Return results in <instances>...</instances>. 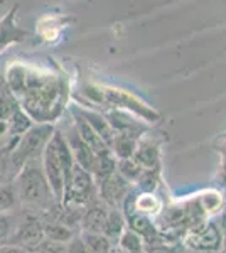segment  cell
Here are the masks:
<instances>
[{"label": "cell", "mask_w": 226, "mask_h": 253, "mask_svg": "<svg viewBox=\"0 0 226 253\" xmlns=\"http://www.w3.org/2000/svg\"><path fill=\"white\" fill-rule=\"evenodd\" d=\"M7 132H9V122L0 120V140H3L7 137Z\"/></svg>", "instance_id": "34"}, {"label": "cell", "mask_w": 226, "mask_h": 253, "mask_svg": "<svg viewBox=\"0 0 226 253\" xmlns=\"http://www.w3.org/2000/svg\"><path fill=\"white\" fill-rule=\"evenodd\" d=\"M96 191L100 199L110 208H120L127 198H129L130 182L123 175L115 170L113 174L106 175L105 179L96 182Z\"/></svg>", "instance_id": "8"}, {"label": "cell", "mask_w": 226, "mask_h": 253, "mask_svg": "<svg viewBox=\"0 0 226 253\" xmlns=\"http://www.w3.org/2000/svg\"><path fill=\"white\" fill-rule=\"evenodd\" d=\"M117 170L129 182H138V179H140V175L143 172V167L134 157H130V159H120V161H117Z\"/></svg>", "instance_id": "25"}, {"label": "cell", "mask_w": 226, "mask_h": 253, "mask_svg": "<svg viewBox=\"0 0 226 253\" xmlns=\"http://www.w3.org/2000/svg\"><path fill=\"white\" fill-rule=\"evenodd\" d=\"M225 172H226V169H225Z\"/></svg>", "instance_id": "39"}, {"label": "cell", "mask_w": 226, "mask_h": 253, "mask_svg": "<svg viewBox=\"0 0 226 253\" xmlns=\"http://www.w3.org/2000/svg\"><path fill=\"white\" fill-rule=\"evenodd\" d=\"M96 181H94L91 172L75 162L68 181L64 182L61 205L68 208H85L96 198Z\"/></svg>", "instance_id": "5"}, {"label": "cell", "mask_w": 226, "mask_h": 253, "mask_svg": "<svg viewBox=\"0 0 226 253\" xmlns=\"http://www.w3.org/2000/svg\"><path fill=\"white\" fill-rule=\"evenodd\" d=\"M134 159L143 169H159V149L150 140H138Z\"/></svg>", "instance_id": "16"}, {"label": "cell", "mask_w": 226, "mask_h": 253, "mask_svg": "<svg viewBox=\"0 0 226 253\" xmlns=\"http://www.w3.org/2000/svg\"><path fill=\"white\" fill-rule=\"evenodd\" d=\"M125 228H127V219H125V216L122 214V211L118 210V208H110L103 235L108 236L110 240H118V236L123 233Z\"/></svg>", "instance_id": "20"}, {"label": "cell", "mask_w": 226, "mask_h": 253, "mask_svg": "<svg viewBox=\"0 0 226 253\" xmlns=\"http://www.w3.org/2000/svg\"><path fill=\"white\" fill-rule=\"evenodd\" d=\"M7 122H9V132H7V135H10V137L24 135V133H26L27 130L36 124V122L32 120V118L29 117L22 108L15 110V112L12 113V117Z\"/></svg>", "instance_id": "22"}, {"label": "cell", "mask_w": 226, "mask_h": 253, "mask_svg": "<svg viewBox=\"0 0 226 253\" xmlns=\"http://www.w3.org/2000/svg\"><path fill=\"white\" fill-rule=\"evenodd\" d=\"M41 162H43L44 174H46L49 187L54 194V199L61 203L64 182L68 181L73 166H75L71 149H69L66 137L61 130H54L52 137L49 138L43 150V156H41Z\"/></svg>", "instance_id": "2"}, {"label": "cell", "mask_w": 226, "mask_h": 253, "mask_svg": "<svg viewBox=\"0 0 226 253\" xmlns=\"http://www.w3.org/2000/svg\"><path fill=\"white\" fill-rule=\"evenodd\" d=\"M110 253H125V252L120 250L118 247H112V250H110Z\"/></svg>", "instance_id": "37"}, {"label": "cell", "mask_w": 226, "mask_h": 253, "mask_svg": "<svg viewBox=\"0 0 226 253\" xmlns=\"http://www.w3.org/2000/svg\"><path fill=\"white\" fill-rule=\"evenodd\" d=\"M34 252H38V253H68V248H66V243L52 242V240L44 238Z\"/></svg>", "instance_id": "29"}, {"label": "cell", "mask_w": 226, "mask_h": 253, "mask_svg": "<svg viewBox=\"0 0 226 253\" xmlns=\"http://www.w3.org/2000/svg\"><path fill=\"white\" fill-rule=\"evenodd\" d=\"M17 108H20L19 100L12 93V89L9 88V84H7L2 73L0 75V120H9L12 113Z\"/></svg>", "instance_id": "19"}, {"label": "cell", "mask_w": 226, "mask_h": 253, "mask_svg": "<svg viewBox=\"0 0 226 253\" xmlns=\"http://www.w3.org/2000/svg\"><path fill=\"white\" fill-rule=\"evenodd\" d=\"M118 248L125 253H142L143 252V240L130 228H125L123 233L118 236Z\"/></svg>", "instance_id": "24"}, {"label": "cell", "mask_w": 226, "mask_h": 253, "mask_svg": "<svg viewBox=\"0 0 226 253\" xmlns=\"http://www.w3.org/2000/svg\"><path fill=\"white\" fill-rule=\"evenodd\" d=\"M117 161L118 159L113 156L112 150H106L103 154H98V156H94V162L91 166V175L94 177V181H101V179H105L106 175L113 174L115 170H117Z\"/></svg>", "instance_id": "17"}, {"label": "cell", "mask_w": 226, "mask_h": 253, "mask_svg": "<svg viewBox=\"0 0 226 253\" xmlns=\"http://www.w3.org/2000/svg\"><path fill=\"white\" fill-rule=\"evenodd\" d=\"M103 98H105V101H110L115 107L132 110V112L138 113V115L142 118H145V120H154V118H157V113H155L154 110L147 107L145 103H142L137 96L130 95V93H127V91H122V89L106 88L103 89Z\"/></svg>", "instance_id": "9"}, {"label": "cell", "mask_w": 226, "mask_h": 253, "mask_svg": "<svg viewBox=\"0 0 226 253\" xmlns=\"http://www.w3.org/2000/svg\"><path fill=\"white\" fill-rule=\"evenodd\" d=\"M157 208H159V203H157V199L152 196V193H145V191H143V193L140 196H137V199H135V211H137V213L150 216L157 211Z\"/></svg>", "instance_id": "27"}, {"label": "cell", "mask_w": 226, "mask_h": 253, "mask_svg": "<svg viewBox=\"0 0 226 253\" xmlns=\"http://www.w3.org/2000/svg\"><path fill=\"white\" fill-rule=\"evenodd\" d=\"M143 250H145V253H178V250H176L174 247L164 245L160 240L150 245H143Z\"/></svg>", "instance_id": "31"}, {"label": "cell", "mask_w": 226, "mask_h": 253, "mask_svg": "<svg viewBox=\"0 0 226 253\" xmlns=\"http://www.w3.org/2000/svg\"><path fill=\"white\" fill-rule=\"evenodd\" d=\"M54 130V124H34L24 135H20L9 157L10 172L15 175L26 162L43 156L44 147L52 137Z\"/></svg>", "instance_id": "4"}, {"label": "cell", "mask_w": 226, "mask_h": 253, "mask_svg": "<svg viewBox=\"0 0 226 253\" xmlns=\"http://www.w3.org/2000/svg\"><path fill=\"white\" fill-rule=\"evenodd\" d=\"M17 10H19V5H14L2 19H0V52H3L7 47H10L12 44L24 42V41L31 36L27 31H24L17 24V20H15Z\"/></svg>", "instance_id": "10"}, {"label": "cell", "mask_w": 226, "mask_h": 253, "mask_svg": "<svg viewBox=\"0 0 226 253\" xmlns=\"http://www.w3.org/2000/svg\"><path fill=\"white\" fill-rule=\"evenodd\" d=\"M138 137L129 135V133H115L113 142L110 150L113 152V156L120 161V159H130L134 157L135 149H137Z\"/></svg>", "instance_id": "18"}, {"label": "cell", "mask_w": 226, "mask_h": 253, "mask_svg": "<svg viewBox=\"0 0 226 253\" xmlns=\"http://www.w3.org/2000/svg\"><path fill=\"white\" fill-rule=\"evenodd\" d=\"M220 228H221V231L226 235V211L223 213V216H221V223H220Z\"/></svg>", "instance_id": "35"}, {"label": "cell", "mask_w": 226, "mask_h": 253, "mask_svg": "<svg viewBox=\"0 0 226 253\" xmlns=\"http://www.w3.org/2000/svg\"><path fill=\"white\" fill-rule=\"evenodd\" d=\"M64 137H66L68 145H69V149H71L73 159H75L76 164L81 166L86 170H91V166L94 162V152L90 149V145L86 144L83 138L80 137V133L76 132L75 125H73L71 130H68V132L64 133Z\"/></svg>", "instance_id": "13"}, {"label": "cell", "mask_w": 226, "mask_h": 253, "mask_svg": "<svg viewBox=\"0 0 226 253\" xmlns=\"http://www.w3.org/2000/svg\"><path fill=\"white\" fill-rule=\"evenodd\" d=\"M223 231L215 221H204L194 228H189L186 245L196 252H215L220 250Z\"/></svg>", "instance_id": "6"}, {"label": "cell", "mask_w": 226, "mask_h": 253, "mask_svg": "<svg viewBox=\"0 0 226 253\" xmlns=\"http://www.w3.org/2000/svg\"><path fill=\"white\" fill-rule=\"evenodd\" d=\"M46 238L44 236V221L38 216H27L22 219L15 230H12L7 243L17 245V247L26 248L27 252H34L39 247L41 242Z\"/></svg>", "instance_id": "7"}, {"label": "cell", "mask_w": 226, "mask_h": 253, "mask_svg": "<svg viewBox=\"0 0 226 253\" xmlns=\"http://www.w3.org/2000/svg\"><path fill=\"white\" fill-rule=\"evenodd\" d=\"M81 240L85 242L90 253H110L112 250V240L103 233H91V231H83Z\"/></svg>", "instance_id": "23"}, {"label": "cell", "mask_w": 226, "mask_h": 253, "mask_svg": "<svg viewBox=\"0 0 226 253\" xmlns=\"http://www.w3.org/2000/svg\"><path fill=\"white\" fill-rule=\"evenodd\" d=\"M66 248H68V253H90L85 242L81 240V236H73L68 242Z\"/></svg>", "instance_id": "32"}, {"label": "cell", "mask_w": 226, "mask_h": 253, "mask_svg": "<svg viewBox=\"0 0 226 253\" xmlns=\"http://www.w3.org/2000/svg\"><path fill=\"white\" fill-rule=\"evenodd\" d=\"M44 236L52 242L68 243L75 236V233H73L71 226L54 219V221H44Z\"/></svg>", "instance_id": "21"}, {"label": "cell", "mask_w": 226, "mask_h": 253, "mask_svg": "<svg viewBox=\"0 0 226 253\" xmlns=\"http://www.w3.org/2000/svg\"><path fill=\"white\" fill-rule=\"evenodd\" d=\"M81 113H83V117L86 118V122L91 125V128L101 137V140L108 147H112L115 132H113L112 125H110V122L106 120V117L98 112H93V110H85V108H81Z\"/></svg>", "instance_id": "15"}, {"label": "cell", "mask_w": 226, "mask_h": 253, "mask_svg": "<svg viewBox=\"0 0 226 253\" xmlns=\"http://www.w3.org/2000/svg\"><path fill=\"white\" fill-rule=\"evenodd\" d=\"M10 235H12V221L9 219V216H5V213H3L0 214V245L7 243Z\"/></svg>", "instance_id": "30"}, {"label": "cell", "mask_w": 226, "mask_h": 253, "mask_svg": "<svg viewBox=\"0 0 226 253\" xmlns=\"http://www.w3.org/2000/svg\"><path fill=\"white\" fill-rule=\"evenodd\" d=\"M27 253H38V252H27Z\"/></svg>", "instance_id": "38"}, {"label": "cell", "mask_w": 226, "mask_h": 253, "mask_svg": "<svg viewBox=\"0 0 226 253\" xmlns=\"http://www.w3.org/2000/svg\"><path fill=\"white\" fill-rule=\"evenodd\" d=\"M3 78L19 105L36 124H54L68 103L66 81L49 69L10 63Z\"/></svg>", "instance_id": "1"}, {"label": "cell", "mask_w": 226, "mask_h": 253, "mask_svg": "<svg viewBox=\"0 0 226 253\" xmlns=\"http://www.w3.org/2000/svg\"><path fill=\"white\" fill-rule=\"evenodd\" d=\"M19 203L14 184H0V214L9 213Z\"/></svg>", "instance_id": "26"}, {"label": "cell", "mask_w": 226, "mask_h": 253, "mask_svg": "<svg viewBox=\"0 0 226 253\" xmlns=\"http://www.w3.org/2000/svg\"><path fill=\"white\" fill-rule=\"evenodd\" d=\"M199 206H201V210L204 211V214L215 213V211L220 210V206H221V196L216 193H206L204 198L201 199Z\"/></svg>", "instance_id": "28"}, {"label": "cell", "mask_w": 226, "mask_h": 253, "mask_svg": "<svg viewBox=\"0 0 226 253\" xmlns=\"http://www.w3.org/2000/svg\"><path fill=\"white\" fill-rule=\"evenodd\" d=\"M220 252H221V253H226V235H223V240H221Z\"/></svg>", "instance_id": "36"}, {"label": "cell", "mask_w": 226, "mask_h": 253, "mask_svg": "<svg viewBox=\"0 0 226 253\" xmlns=\"http://www.w3.org/2000/svg\"><path fill=\"white\" fill-rule=\"evenodd\" d=\"M127 224L132 231H135L140 238L143 240V245H150L159 242V231L155 230V226L152 224L150 218L147 214L142 213H132L127 216Z\"/></svg>", "instance_id": "14"}, {"label": "cell", "mask_w": 226, "mask_h": 253, "mask_svg": "<svg viewBox=\"0 0 226 253\" xmlns=\"http://www.w3.org/2000/svg\"><path fill=\"white\" fill-rule=\"evenodd\" d=\"M110 206H106L101 199L94 198L91 203L85 206V211L81 214V226L83 231H91V233H103L105 223L108 218Z\"/></svg>", "instance_id": "12"}, {"label": "cell", "mask_w": 226, "mask_h": 253, "mask_svg": "<svg viewBox=\"0 0 226 253\" xmlns=\"http://www.w3.org/2000/svg\"><path fill=\"white\" fill-rule=\"evenodd\" d=\"M14 187L19 201L24 205L46 208L51 203H57L44 174L41 157L32 159L20 167L19 172L15 174Z\"/></svg>", "instance_id": "3"}, {"label": "cell", "mask_w": 226, "mask_h": 253, "mask_svg": "<svg viewBox=\"0 0 226 253\" xmlns=\"http://www.w3.org/2000/svg\"><path fill=\"white\" fill-rule=\"evenodd\" d=\"M0 253H27L26 248L17 247V245L12 243H2L0 245Z\"/></svg>", "instance_id": "33"}, {"label": "cell", "mask_w": 226, "mask_h": 253, "mask_svg": "<svg viewBox=\"0 0 226 253\" xmlns=\"http://www.w3.org/2000/svg\"><path fill=\"white\" fill-rule=\"evenodd\" d=\"M69 110H71V117H73V120H75L73 122V125H75L76 132L80 133V137L90 145V149L94 152V156L110 150V147L101 140V137L98 135V133L91 128V125L86 122V118L83 117V113H81V107H78V105H71V108Z\"/></svg>", "instance_id": "11"}]
</instances>
